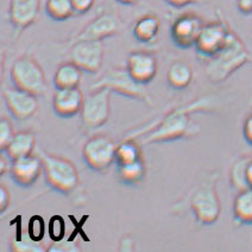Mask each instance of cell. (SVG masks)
<instances>
[{
  "label": "cell",
  "instance_id": "cell-1",
  "mask_svg": "<svg viewBox=\"0 0 252 252\" xmlns=\"http://www.w3.org/2000/svg\"><path fill=\"white\" fill-rule=\"evenodd\" d=\"M251 56L244 42L232 31L221 50L206 61L205 73L212 82H222L250 61Z\"/></svg>",
  "mask_w": 252,
  "mask_h": 252
},
{
  "label": "cell",
  "instance_id": "cell-2",
  "mask_svg": "<svg viewBox=\"0 0 252 252\" xmlns=\"http://www.w3.org/2000/svg\"><path fill=\"white\" fill-rule=\"evenodd\" d=\"M208 106H210V100L202 98L171 111L158 123V125L155 126V130L151 131L143 142L149 144V143L169 142V140L182 138L188 132L190 126V113L205 110L208 108Z\"/></svg>",
  "mask_w": 252,
  "mask_h": 252
},
{
  "label": "cell",
  "instance_id": "cell-3",
  "mask_svg": "<svg viewBox=\"0 0 252 252\" xmlns=\"http://www.w3.org/2000/svg\"><path fill=\"white\" fill-rule=\"evenodd\" d=\"M38 155L43 161L45 181L51 188L62 194H70L77 188L80 183L79 171L70 159L61 156H54L42 149Z\"/></svg>",
  "mask_w": 252,
  "mask_h": 252
},
{
  "label": "cell",
  "instance_id": "cell-4",
  "mask_svg": "<svg viewBox=\"0 0 252 252\" xmlns=\"http://www.w3.org/2000/svg\"><path fill=\"white\" fill-rule=\"evenodd\" d=\"M217 176H208L202 180L191 193L189 206L197 222L212 225L217 221L221 212V205L217 191Z\"/></svg>",
  "mask_w": 252,
  "mask_h": 252
},
{
  "label": "cell",
  "instance_id": "cell-5",
  "mask_svg": "<svg viewBox=\"0 0 252 252\" xmlns=\"http://www.w3.org/2000/svg\"><path fill=\"white\" fill-rule=\"evenodd\" d=\"M10 75L14 87L30 92L37 96L44 95L48 92L44 70L29 54L22 55L13 62Z\"/></svg>",
  "mask_w": 252,
  "mask_h": 252
},
{
  "label": "cell",
  "instance_id": "cell-6",
  "mask_svg": "<svg viewBox=\"0 0 252 252\" xmlns=\"http://www.w3.org/2000/svg\"><path fill=\"white\" fill-rule=\"evenodd\" d=\"M99 88H108L112 92H117V93L128 96V98L144 100L149 102V95L145 85L136 81L128 73L126 67L110 69L104 76L100 77L98 81L91 86L92 91L99 90Z\"/></svg>",
  "mask_w": 252,
  "mask_h": 252
},
{
  "label": "cell",
  "instance_id": "cell-7",
  "mask_svg": "<svg viewBox=\"0 0 252 252\" xmlns=\"http://www.w3.org/2000/svg\"><path fill=\"white\" fill-rule=\"evenodd\" d=\"M232 33V30L222 19L205 23L201 29L197 41L195 43V49L199 59L207 61L214 56L218 51L224 48Z\"/></svg>",
  "mask_w": 252,
  "mask_h": 252
},
{
  "label": "cell",
  "instance_id": "cell-8",
  "mask_svg": "<svg viewBox=\"0 0 252 252\" xmlns=\"http://www.w3.org/2000/svg\"><path fill=\"white\" fill-rule=\"evenodd\" d=\"M111 93L112 91L108 88H99L85 96L80 116L86 127L93 130L107 123L111 112Z\"/></svg>",
  "mask_w": 252,
  "mask_h": 252
},
{
  "label": "cell",
  "instance_id": "cell-9",
  "mask_svg": "<svg viewBox=\"0 0 252 252\" xmlns=\"http://www.w3.org/2000/svg\"><path fill=\"white\" fill-rule=\"evenodd\" d=\"M118 145L106 134H96L86 142L82 156L86 164L95 171H104L116 162V151Z\"/></svg>",
  "mask_w": 252,
  "mask_h": 252
},
{
  "label": "cell",
  "instance_id": "cell-10",
  "mask_svg": "<svg viewBox=\"0 0 252 252\" xmlns=\"http://www.w3.org/2000/svg\"><path fill=\"white\" fill-rule=\"evenodd\" d=\"M105 56L104 41L99 39H77L70 49V61L86 73L95 74L101 68Z\"/></svg>",
  "mask_w": 252,
  "mask_h": 252
},
{
  "label": "cell",
  "instance_id": "cell-11",
  "mask_svg": "<svg viewBox=\"0 0 252 252\" xmlns=\"http://www.w3.org/2000/svg\"><path fill=\"white\" fill-rule=\"evenodd\" d=\"M205 23L196 13L187 12L179 16L173 22L170 29L171 39L176 47L181 49H189L195 47L201 29Z\"/></svg>",
  "mask_w": 252,
  "mask_h": 252
},
{
  "label": "cell",
  "instance_id": "cell-12",
  "mask_svg": "<svg viewBox=\"0 0 252 252\" xmlns=\"http://www.w3.org/2000/svg\"><path fill=\"white\" fill-rule=\"evenodd\" d=\"M5 104L11 116L17 120H28L32 118L38 111L39 104L37 95L18 87L6 88L2 92Z\"/></svg>",
  "mask_w": 252,
  "mask_h": 252
},
{
  "label": "cell",
  "instance_id": "cell-13",
  "mask_svg": "<svg viewBox=\"0 0 252 252\" xmlns=\"http://www.w3.org/2000/svg\"><path fill=\"white\" fill-rule=\"evenodd\" d=\"M41 11V0H10L8 21L13 28L14 36L22 35L24 30L33 24Z\"/></svg>",
  "mask_w": 252,
  "mask_h": 252
},
{
  "label": "cell",
  "instance_id": "cell-14",
  "mask_svg": "<svg viewBox=\"0 0 252 252\" xmlns=\"http://www.w3.org/2000/svg\"><path fill=\"white\" fill-rule=\"evenodd\" d=\"M122 21L119 16L114 12H104L88 23L86 27L77 33L74 41L77 39H99L112 37L120 31Z\"/></svg>",
  "mask_w": 252,
  "mask_h": 252
},
{
  "label": "cell",
  "instance_id": "cell-15",
  "mask_svg": "<svg viewBox=\"0 0 252 252\" xmlns=\"http://www.w3.org/2000/svg\"><path fill=\"white\" fill-rule=\"evenodd\" d=\"M128 73L139 84L147 85L153 81L157 74V59L150 51L136 50L128 54L126 60Z\"/></svg>",
  "mask_w": 252,
  "mask_h": 252
},
{
  "label": "cell",
  "instance_id": "cell-16",
  "mask_svg": "<svg viewBox=\"0 0 252 252\" xmlns=\"http://www.w3.org/2000/svg\"><path fill=\"white\" fill-rule=\"evenodd\" d=\"M44 169L41 156L31 154L29 156L12 159L10 173L17 185L22 187H30L39 179Z\"/></svg>",
  "mask_w": 252,
  "mask_h": 252
},
{
  "label": "cell",
  "instance_id": "cell-17",
  "mask_svg": "<svg viewBox=\"0 0 252 252\" xmlns=\"http://www.w3.org/2000/svg\"><path fill=\"white\" fill-rule=\"evenodd\" d=\"M84 94L76 88H56L53 96L54 111L62 118H70L81 112Z\"/></svg>",
  "mask_w": 252,
  "mask_h": 252
},
{
  "label": "cell",
  "instance_id": "cell-18",
  "mask_svg": "<svg viewBox=\"0 0 252 252\" xmlns=\"http://www.w3.org/2000/svg\"><path fill=\"white\" fill-rule=\"evenodd\" d=\"M161 29V21L154 13H148L134 23L133 36L142 43H153L157 38Z\"/></svg>",
  "mask_w": 252,
  "mask_h": 252
},
{
  "label": "cell",
  "instance_id": "cell-19",
  "mask_svg": "<svg viewBox=\"0 0 252 252\" xmlns=\"http://www.w3.org/2000/svg\"><path fill=\"white\" fill-rule=\"evenodd\" d=\"M84 70L73 61L63 62L59 65L54 75V85L56 88H76L82 80Z\"/></svg>",
  "mask_w": 252,
  "mask_h": 252
},
{
  "label": "cell",
  "instance_id": "cell-20",
  "mask_svg": "<svg viewBox=\"0 0 252 252\" xmlns=\"http://www.w3.org/2000/svg\"><path fill=\"white\" fill-rule=\"evenodd\" d=\"M194 71L191 65L183 60H177L169 65L167 71L168 84L175 90H183L191 84Z\"/></svg>",
  "mask_w": 252,
  "mask_h": 252
},
{
  "label": "cell",
  "instance_id": "cell-21",
  "mask_svg": "<svg viewBox=\"0 0 252 252\" xmlns=\"http://www.w3.org/2000/svg\"><path fill=\"white\" fill-rule=\"evenodd\" d=\"M35 134L30 131H21V132H16L10 144L2 151H5L12 159H16L31 155L35 150Z\"/></svg>",
  "mask_w": 252,
  "mask_h": 252
},
{
  "label": "cell",
  "instance_id": "cell-22",
  "mask_svg": "<svg viewBox=\"0 0 252 252\" xmlns=\"http://www.w3.org/2000/svg\"><path fill=\"white\" fill-rule=\"evenodd\" d=\"M145 173H147V169H145V163L143 158L130 163H124V164H117V174L120 181L125 185H138L144 180Z\"/></svg>",
  "mask_w": 252,
  "mask_h": 252
},
{
  "label": "cell",
  "instance_id": "cell-23",
  "mask_svg": "<svg viewBox=\"0 0 252 252\" xmlns=\"http://www.w3.org/2000/svg\"><path fill=\"white\" fill-rule=\"evenodd\" d=\"M233 216L240 224H252V188L239 190L233 201Z\"/></svg>",
  "mask_w": 252,
  "mask_h": 252
},
{
  "label": "cell",
  "instance_id": "cell-24",
  "mask_svg": "<svg viewBox=\"0 0 252 252\" xmlns=\"http://www.w3.org/2000/svg\"><path fill=\"white\" fill-rule=\"evenodd\" d=\"M45 11L51 19L57 22L67 21L76 14L71 0H47Z\"/></svg>",
  "mask_w": 252,
  "mask_h": 252
},
{
  "label": "cell",
  "instance_id": "cell-25",
  "mask_svg": "<svg viewBox=\"0 0 252 252\" xmlns=\"http://www.w3.org/2000/svg\"><path fill=\"white\" fill-rule=\"evenodd\" d=\"M140 158H143L142 149H140L139 145L131 138L124 140V142H122L118 147H117V164H124V163H130Z\"/></svg>",
  "mask_w": 252,
  "mask_h": 252
},
{
  "label": "cell",
  "instance_id": "cell-26",
  "mask_svg": "<svg viewBox=\"0 0 252 252\" xmlns=\"http://www.w3.org/2000/svg\"><path fill=\"white\" fill-rule=\"evenodd\" d=\"M249 158L250 157H240L232 165L230 171L231 185L233 186L237 190H243V189L249 188L248 181H246V165H248Z\"/></svg>",
  "mask_w": 252,
  "mask_h": 252
},
{
  "label": "cell",
  "instance_id": "cell-27",
  "mask_svg": "<svg viewBox=\"0 0 252 252\" xmlns=\"http://www.w3.org/2000/svg\"><path fill=\"white\" fill-rule=\"evenodd\" d=\"M11 249L17 252H42L48 250L42 242L33 239L30 234H23L21 238L14 240Z\"/></svg>",
  "mask_w": 252,
  "mask_h": 252
},
{
  "label": "cell",
  "instance_id": "cell-28",
  "mask_svg": "<svg viewBox=\"0 0 252 252\" xmlns=\"http://www.w3.org/2000/svg\"><path fill=\"white\" fill-rule=\"evenodd\" d=\"M14 134L16 132H14L12 122L6 117H4L0 122V148H1V150H5L7 148L11 140L13 139Z\"/></svg>",
  "mask_w": 252,
  "mask_h": 252
},
{
  "label": "cell",
  "instance_id": "cell-29",
  "mask_svg": "<svg viewBox=\"0 0 252 252\" xmlns=\"http://www.w3.org/2000/svg\"><path fill=\"white\" fill-rule=\"evenodd\" d=\"M49 251L54 252H73L80 251V246L71 240H56L53 245L48 248Z\"/></svg>",
  "mask_w": 252,
  "mask_h": 252
},
{
  "label": "cell",
  "instance_id": "cell-30",
  "mask_svg": "<svg viewBox=\"0 0 252 252\" xmlns=\"http://www.w3.org/2000/svg\"><path fill=\"white\" fill-rule=\"evenodd\" d=\"M29 234H30L33 239L39 240V242H41L43 234H44V222H43L41 218L38 217L32 218L30 227H29Z\"/></svg>",
  "mask_w": 252,
  "mask_h": 252
},
{
  "label": "cell",
  "instance_id": "cell-31",
  "mask_svg": "<svg viewBox=\"0 0 252 252\" xmlns=\"http://www.w3.org/2000/svg\"><path fill=\"white\" fill-rule=\"evenodd\" d=\"M64 233V221L61 217H55L51 220L50 236L54 240H61Z\"/></svg>",
  "mask_w": 252,
  "mask_h": 252
},
{
  "label": "cell",
  "instance_id": "cell-32",
  "mask_svg": "<svg viewBox=\"0 0 252 252\" xmlns=\"http://www.w3.org/2000/svg\"><path fill=\"white\" fill-rule=\"evenodd\" d=\"M76 14L87 13L95 4V0H71Z\"/></svg>",
  "mask_w": 252,
  "mask_h": 252
},
{
  "label": "cell",
  "instance_id": "cell-33",
  "mask_svg": "<svg viewBox=\"0 0 252 252\" xmlns=\"http://www.w3.org/2000/svg\"><path fill=\"white\" fill-rule=\"evenodd\" d=\"M11 202V195L8 189L5 187L4 185H1L0 187V211L5 212L8 208Z\"/></svg>",
  "mask_w": 252,
  "mask_h": 252
},
{
  "label": "cell",
  "instance_id": "cell-34",
  "mask_svg": "<svg viewBox=\"0 0 252 252\" xmlns=\"http://www.w3.org/2000/svg\"><path fill=\"white\" fill-rule=\"evenodd\" d=\"M243 134L246 142L252 147V113L249 114L243 124Z\"/></svg>",
  "mask_w": 252,
  "mask_h": 252
},
{
  "label": "cell",
  "instance_id": "cell-35",
  "mask_svg": "<svg viewBox=\"0 0 252 252\" xmlns=\"http://www.w3.org/2000/svg\"><path fill=\"white\" fill-rule=\"evenodd\" d=\"M136 249V244H134V240L131 238L130 236H124L120 240L119 245V251L120 252H131Z\"/></svg>",
  "mask_w": 252,
  "mask_h": 252
},
{
  "label": "cell",
  "instance_id": "cell-36",
  "mask_svg": "<svg viewBox=\"0 0 252 252\" xmlns=\"http://www.w3.org/2000/svg\"><path fill=\"white\" fill-rule=\"evenodd\" d=\"M11 165H12V158L5 151H2L1 158H0V173H1V175L11 170Z\"/></svg>",
  "mask_w": 252,
  "mask_h": 252
},
{
  "label": "cell",
  "instance_id": "cell-37",
  "mask_svg": "<svg viewBox=\"0 0 252 252\" xmlns=\"http://www.w3.org/2000/svg\"><path fill=\"white\" fill-rule=\"evenodd\" d=\"M238 10L244 14L252 13V0H237Z\"/></svg>",
  "mask_w": 252,
  "mask_h": 252
},
{
  "label": "cell",
  "instance_id": "cell-38",
  "mask_svg": "<svg viewBox=\"0 0 252 252\" xmlns=\"http://www.w3.org/2000/svg\"><path fill=\"white\" fill-rule=\"evenodd\" d=\"M164 1L168 2L169 5H171V6L185 7L187 6V5H190L193 4V2H195L196 0H164Z\"/></svg>",
  "mask_w": 252,
  "mask_h": 252
},
{
  "label": "cell",
  "instance_id": "cell-39",
  "mask_svg": "<svg viewBox=\"0 0 252 252\" xmlns=\"http://www.w3.org/2000/svg\"><path fill=\"white\" fill-rule=\"evenodd\" d=\"M246 181H248L249 188H252V157L249 158L248 165H246Z\"/></svg>",
  "mask_w": 252,
  "mask_h": 252
},
{
  "label": "cell",
  "instance_id": "cell-40",
  "mask_svg": "<svg viewBox=\"0 0 252 252\" xmlns=\"http://www.w3.org/2000/svg\"><path fill=\"white\" fill-rule=\"evenodd\" d=\"M117 1L123 5H134L138 2V0H117Z\"/></svg>",
  "mask_w": 252,
  "mask_h": 252
}]
</instances>
